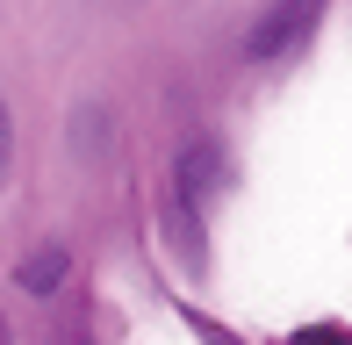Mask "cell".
Returning a JSON list of instances; mask_svg holds the SVG:
<instances>
[{
    "label": "cell",
    "mask_w": 352,
    "mask_h": 345,
    "mask_svg": "<svg viewBox=\"0 0 352 345\" xmlns=\"http://www.w3.org/2000/svg\"><path fill=\"white\" fill-rule=\"evenodd\" d=\"M324 8H331V0H274V8H266L259 22H252V36H245V58H252V65H280V58H295L302 43L316 36Z\"/></svg>",
    "instance_id": "6da1fadb"
},
{
    "label": "cell",
    "mask_w": 352,
    "mask_h": 345,
    "mask_svg": "<svg viewBox=\"0 0 352 345\" xmlns=\"http://www.w3.org/2000/svg\"><path fill=\"white\" fill-rule=\"evenodd\" d=\"M223 187V144H187L180 151V187H173V216H187V223H195L201 209H209V194Z\"/></svg>",
    "instance_id": "7a4b0ae2"
},
{
    "label": "cell",
    "mask_w": 352,
    "mask_h": 345,
    "mask_svg": "<svg viewBox=\"0 0 352 345\" xmlns=\"http://www.w3.org/2000/svg\"><path fill=\"white\" fill-rule=\"evenodd\" d=\"M65 274H72V259H65V245H36L22 266H14V280H22L29 295H58L65 288Z\"/></svg>",
    "instance_id": "3957f363"
},
{
    "label": "cell",
    "mask_w": 352,
    "mask_h": 345,
    "mask_svg": "<svg viewBox=\"0 0 352 345\" xmlns=\"http://www.w3.org/2000/svg\"><path fill=\"white\" fill-rule=\"evenodd\" d=\"M295 345H352V331H338V324H309V331H295Z\"/></svg>",
    "instance_id": "277c9868"
},
{
    "label": "cell",
    "mask_w": 352,
    "mask_h": 345,
    "mask_svg": "<svg viewBox=\"0 0 352 345\" xmlns=\"http://www.w3.org/2000/svg\"><path fill=\"white\" fill-rule=\"evenodd\" d=\"M8 166H14V115H8V101H0V180H8Z\"/></svg>",
    "instance_id": "5b68a950"
},
{
    "label": "cell",
    "mask_w": 352,
    "mask_h": 345,
    "mask_svg": "<svg viewBox=\"0 0 352 345\" xmlns=\"http://www.w3.org/2000/svg\"><path fill=\"white\" fill-rule=\"evenodd\" d=\"M201 338H209V345H237V338H223V331H216V324H201Z\"/></svg>",
    "instance_id": "8992f818"
},
{
    "label": "cell",
    "mask_w": 352,
    "mask_h": 345,
    "mask_svg": "<svg viewBox=\"0 0 352 345\" xmlns=\"http://www.w3.org/2000/svg\"><path fill=\"white\" fill-rule=\"evenodd\" d=\"M0 345H14V331H8V317H0Z\"/></svg>",
    "instance_id": "52a82bcc"
}]
</instances>
